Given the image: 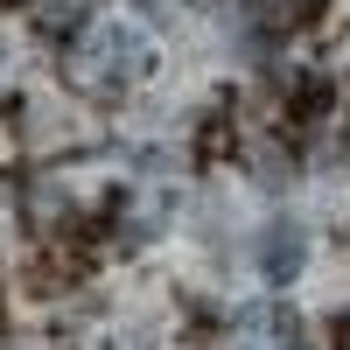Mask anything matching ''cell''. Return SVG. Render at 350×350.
<instances>
[{
	"label": "cell",
	"mask_w": 350,
	"mask_h": 350,
	"mask_svg": "<svg viewBox=\"0 0 350 350\" xmlns=\"http://www.w3.org/2000/svg\"><path fill=\"white\" fill-rule=\"evenodd\" d=\"M259 259H267V273H273V280H295V273H301V231H295V224H280L273 239L259 245Z\"/></svg>",
	"instance_id": "3"
},
{
	"label": "cell",
	"mask_w": 350,
	"mask_h": 350,
	"mask_svg": "<svg viewBox=\"0 0 350 350\" xmlns=\"http://www.w3.org/2000/svg\"><path fill=\"white\" fill-rule=\"evenodd\" d=\"M140 70H148V49H140L133 28H98V36L77 49V64H70V77L92 84V92H105V84H126V77H140Z\"/></svg>",
	"instance_id": "1"
},
{
	"label": "cell",
	"mask_w": 350,
	"mask_h": 350,
	"mask_svg": "<svg viewBox=\"0 0 350 350\" xmlns=\"http://www.w3.org/2000/svg\"><path fill=\"white\" fill-rule=\"evenodd\" d=\"M287 336H295V315L287 308H245L231 350H287Z\"/></svg>",
	"instance_id": "2"
},
{
	"label": "cell",
	"mask_w": 350,
	"mask_h": 350,
	"mask_svg": "<svg viewBox=\"0 0 350 350\" xmlns=\"http://www.w3.org/2000/svg\"><path fill=\"white\" fill-rule=\"evenodd\" d=\"M77 21V8H42V36H56V28H70Z\"/></svg>",
	"instance_id": "4"
},
{
	"label": "cell",
	"mask_w": 350,
	"mask_h": 350,
	"mask_svg": "<svg viewBox=\"0 0 350 350\" xmlns=\"http://www.w3.org/2000/svg\"><path fill=\"white\" fill-rule=\"evenodd\" d=\"M0 56H8V49H0Z\"/></svg>",
	"instance_id": "5"
}]
</instances>
